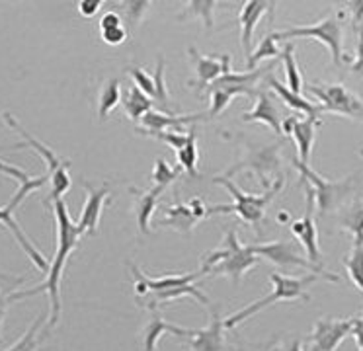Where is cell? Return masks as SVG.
<instances>
[{
  "instance_id": "6da1fadb",
  "label": "cell",
  "mask_w": 363,
  "mask_h": 351,
  "mask_svg": "<svg viewBox=\"0 0 363 351\" xmlns=\"http://www.w3.org/2000/svg\"><path fill=\"white\" fill-rule=\"evenodd\" d=\"M53 213H55V226H57V250L55 257L49 264V272L45 281L38 285V287L28 289V291H14L12 293V301L18 299H26V296H35L40 293H48L49 295V322L48 328H55L61 320V277H63L65 265L69 262V257L72 256V252L79 246V240L82 234L77 228V223L72 221L67 209V203L63 199L53 201Z\"/></svg>"
},
{
  "instance_id": "7a4b0ae2",
  "label": "cell",
  "mask_w": 363,
  "mask_h": 351,
  "mask_svg": "<svg viewBox=\"0 0 363 351\" xmlns=\"http://www.w3.org/2000/svg\"><path fill=\"white\" fill-rule=\"evenodd\" d=\"M135 277V296L137 303L143 308L158 311V306L164 303L178 301L182 296H194L201 304H209V296L196 285V281L201 277V273H172V275H160L150 277L141 272L137 265H131Z\"/></svg>"
},
{
  "instance_id": "3957f363",
  "label": "cell",
  "mask_w": 363,
  "mask_h": 351,
  "mask_svg": "<svg viewBox=\"0 0 363 351\" xmlns=\"http://www.w3.org/2000/svg\"><path fill=\"white\" fill-rule=\"evenodd\" d=\"M260 257L252 252V246H246L238 240V234L235 228L225 233L221 246L213 252H209L201 260L199 273L201 275H213V277H229L233 283L245 277Z\"/></svg>"
},
{
  "instance_id": "277c9868",
  "label": "cell",
  "mask_w": 363,
  "mask_h": 351,
  "mask_svg": "<svg viewBox=\"0 0 363 351\" xmlns=\"http://www.w3.org/2000/svg\"><path fill=\"white\" fill-rule=\"evenodd\" d=\"M213 184H219V186L225 187V189L229 191L230 197H233V203H230V205L207 207V217H209V215H237L242 223L254 226L256 230H260V225L264 223L268 205L276 199V195L281 191V187H284L285 182L284 178L279 176L264 194H246V191H242L233 179L225 178V176H217V178H213Z\"/></svg>"
},
{
  "instance_id": "5b68a950",
  "label": "cell",
  "mask_w": 363,
  "mask_h": 351,
  "mask_svg": "<svg viewBox=\"0 0 363 351\" xmlns=\"http://www.w3.org/2000/svg\"><path fill=\"white\" fill-rule=\"evenodd\" d=\"M320 279L338 283V281H334L332 277H326V275H320V273H308L305 277H287V275H281V273L277 272L269 273V281L274 285L272 293L262 296L258 301H254V303L246 304L245 308H240L235 314H230L229 318H225V328L227 330L237 328L238 324L250 320L254 314H258V312L268 308L274 303H281V301H308V285H313V283Z\"/></svg>"
},
{
  "instance_id": "8992f818",
  "label": "cell",
  "mask_w": 363,
  "mask_h": 351,
  "mask_svg": "<svg viewBox=\"0 0 363 351\" xmlns=\"http://www.w3.org/2000/svg\"><path fill=\"white\" fill-rule=\"evenodd\" d=\"M2 119H4V123L9 125V127H12L14 131H18V135L22 137V145H26L28 148H33V150L43 158L45 166H48L49 184H51V191H49L48 203L63 199V195L71 189L72 184L71 176H69V166H71V162L59 158L53 148H49L45 143H41V140H38L35 137H32V133L26 131L24 127L14 119V116L2 113ZM22 145H16V148H20Z\"/></svg>"
},
{
  "instance_id": "52a82bcc",
  "label": "cell",
  "mask_w": 363,
  "mask_h": 351,
  "mask_svg": "<svg viewBox=\"0 0 363 351\" xmlns=\"http://www.w3.org/2000/svg\"><path fill=\"white\" fill-rule=\"evenodd\" d=\"M276 38L279 41H289V39H315L318 43H323L330 51L332 62L336 67H342L346 61L344 55V30H342V12H330L328 16L320 18L318 22L311 26H293L287 30L276 31Z\"/></svg>"
},
{
  "instance_id": "ba28073f",
  "label": "cell",
  "mask_w": 363,
  "mask_h": 351,
  "mask_svg": "<svg viewBox=\"0 0 363 351\" xmlns=\"http://www.w3.org/2000/svg\"><path fill=\"white\" fill-rule=\"evenodd\" d=\"M293 164L299 170L301 179L307 182V191L313 195L316 213L320 217L328 215L330 211H338V207H342V203L347 199V195L354 191V176H347L344 179H328L318 176L315 170H311V166L299 162L297 158H293Z\"/></svg>"
},
{
  "instance_id": "9c48e42d",
  "label": "cell",
  "mask_w": 363,
  "mask_h": 351,
  "mask_svg": "<svg viewBox=\"0 0 363 351\" xmlns=\"http://www.w3.org/2000/svg\"><path fill=\"white\" fill-rule=\"evenodd\" d=\"M272 70V65L266 69H254L248 72H235L230 70L229 74H223L217 78L213 84H209V98H211V108L207 111L209 117H219L229 108V104L237 96H248V98H256V84L264 74H268Z\"/></svg>"
},
{
  "instance_id": "30bf717a",
  "label": "cell",
  "mask_w": 363,
  "mask_h": 351,
  "mask_svg": "<svg viewBox=\"0 0 363 351\" xmlns=\"http://www.w3.org/2000/svg\"><path fill=\"white\" fill-rule=\"evenodd\" d=\"M305 88L307 92L316 96L323 113H336L347 119L363 121V98L350 90L344 82H311Z\"/></svg>"
},
{
  "instance_id": "8fae6325",
  "label": "cell",
  "mask_w": 363,
  "mask_h": 351,
  "mask_svg": "<svg viewBox=\"0 0 363 351\" xmlns=\"http://www.w3.org/2000/svg\"><path fill=\"white\" fill-rule=\"evenodd\" d=\"M284 139L276 140L266 147H250L246 148L245 158L238 160L235 166H230L229 170L225 172V178H233L238 172H248L254 174L256 178H260L262 186L269 187V178L276 176L281 166V147H284Z\"/></svg>"
},
{
  "instance_id": "7c38bea8",
  "label": "cell",
  "mask_w": 363,
  "mask_h": 351,
  "mask_svg": "<svg viewBox=\"0 0 363 351\" xmlns=\"http://www.w3.org/2000/svg\"><path fill=\"white\" fill-rule=\"evenodd\" d=\"M252 252L258 257L268 260L269 264H276L277 267H284V269H293V267H303L308 269L311 273H320L326 277H332L334 281H340L336 273H330L324 269L323 265H315L308 262L307 257H303L297 252V246L293 242L277 240V242H268V244H254Z\"/></svg>"
},
{
  "instance_id": "4fadbf2b",
  "label": "cell",
  "mask_w": 363,
  "mask_h": 351,
  "mask_svg": "<svg viewBox=\"0 0 363 351\" xmlns=\"http://www.w3.org/2000/svg\"><path fill=\"white\" fill-rule=\"evenodd\" d=\"M354 318H318L308 335V351H336L340 343L352 334Z\"/></svg>"
},
{
  "instance_id": "5bb4252c",
  "label": "cell",
  "mask_w": 363,
  "mask_h": 351,
  "mask_svg": "<svg viewBox=\"0 0 363 351\" xmlns=\"http://www.w3.org/2000/svg\"><path fill=\"white\" fill-rule=\"evenodd\" d=\"M190 59L194 62V72L196 78L188 80V86L198 88V92L209 88V84H213L217 78H221L223 74H229L230 70V55H219V57H206L196 49L190 47L188 49Z\"/></svg>"
},
{
  "instance_id": "9a60e30c",
  "label": "cell",
  "mask_w": 363,
  "mask_h": 351,
  "mask_svg": "<svg viewBox=\"0 0 363 351\" xmlns=\"http://www.w3.org/2000/svg\"><path fill=\"white\" fill-rule=\"evenodd\" d=\"M82 186L86 189V201L82 205L80 217L77 221V228L82 236H92L100 226L106 201L110 199V184H104L100 187H94L88 182H82Z\"/></svg>"
},
{
  "instance_id": "2e32d148",
  "label": "cell",
  "mask_w": 363,
  "mask_h": 351,
  "mask_svg": "<svg viewBox=\"0 0 363 351\" xmlns=\"http://www.w3.org/2000/svg\"><path fill=\"white\" fill-rule=\"evenodd\" d=\"M164 218L158 223V226H170L178 233H190L199 221L207 218V207L201 199L194 197L188 203H174V205H164Z\"/></svg>"
},
{
  "instance_id": "e0dca14e",
  "label": "cell",
  "mask_w": 363,
  "mask_h": 351,
  "mask_svg": "<svg viewBox=\"0 0 363 351\" xmlns=\"http://www.w3.org/2000/svg\"><path fill=\"white\" fill-rule=\"evenodd\" d=\"M291 233L295 234V238L303 244V248L307 252V260L311 264L315 265H323L320 262V248H318V228H316V221H315V199L313 195L307 191V211L305 215L289 225Z\"/></svg>"
},
{
  "instance_id": "ac0fdd59",
  "label": "cell",
  "mask_w": 363,
  "mask_h": 351,
  "mask_svg": "<svg viewBox=\"0 0 363 351\" xmlns=\"http://www.w3.org/2000/svg\"><path fill=\"white\" fill-rule=\"evenodd\" d=\"M225 330H227L225 318H221L217 311H211L209 324L199 330L190 328L184 342L191 351H223L225 350Z\"/></svg>"
},
{
  "instance_id": "d6986e66",
  "label": "cell",
  "mask_w": 363,
  "mask_h": 351,
  "mask_svg": "<svg viewBox=\"0 0 363 351\" xmlns=\"http://www.w3.org/2000/svg\"><path fill=\"white\" fill-rule=\"evenodd\" d=\"M274 10H276V2H266V0H248L240 8V14H238L240 45L246 57L252 53V35L256 26L266 14L274 16Z\"/></svg>"
},
{
  "instance_id": "ffe728a7",
  "label": "cell",
  "mask_w": 363,
  "mask_h": 351,
  "mask_svg": "<svg viewBox=\"0 0 363 351\" xmlns=\"http://www.w3.org/2000/svg\"><path fill=\"white\" fill-rule=\"evenodd\" d=\"M316 125L315 119H299V117H284L281 129L285 135H293V140L297 145V160L303 164L311 162L313 147L316 139Z\"/></svg>"
},
{
  "instance_id": "44dd1931",
  "label": "cell",
  "mask_w": 363,
  "mask_h": 351,
  "mask_svg": "<svg viewBox=\"0 0 363 351\" xmlns=\"http://www.w3.org/2000/svg\"><path fill=\"white\" fill-rule=\"evenodd\" d=\"M242 121L245 123H264L268 125L276 135H284V129H281L284 117L279 113V109L276 108L274 98L264 90L262 92L258 90L256 98H254V108L242 113Z\"/></svg>"
},
{
  "instance_id": "7402d4cb",
  "label": "cell",
  "mask_w": 363,
  "mask_h": 351,
  "mask_svg": "<svg viewBox=\"0 0 363 351\" xmlns=\"http://www.w3.org/2000/svg\"><path fill=\"white\" fill-rule=\"evenodd\" d=\"M207 113H172V111H158L150 109L149 113H145L141 119V129L139 131H176L178 127L196 123L207 119Z\"/></svg>"
},
{
  "instance_id": "603a6c76",
  "label": "cell",
  "mask_w": 363,
  "mask_h": 351,
  "mask_svg": "<svg viewBox=\"0 0 363 351\" xmlns=\"http://www.w3.org/2000/svg\"><path fill=\"white\" fill-rule=\"evenodd\" d=\"M0 223L9 228L12 236L16 238V242L20 244V248L24 250L26 256L32 260V264L40 269V272L48 273L49 272V262L45 260V256L41 254L40 250L35 248V244L32 242V238L28 236V234L22 230V226L18 225V221L14 218V211L10 209L9 205H4V207H0Z\"/></svg>"
},
{
  "instance_id": "cb8c5ba5",
  "label": "cell",
  "mask_w": 363,
  "mask_h": 351,
  "mask_svg": "<svg viewBox=\"0 0 363 351\" xmlns=\"http://www.w3.org/2000/svg\"><path fill=\"white\" fill-rule=\"evenodd\" d=\"M266 82H268L269 88L279 96V100L284 101L287 108H291L293 111H297L301 117L318 121V117L323 116V109H320L318 104H313V101L305 100L301 94H293L291 90H289L285 84H281L274 74H269L268 72V74H266Z\"/></svg>"
},
{
  "instance_id": "d4e9b609",
  "label": "cell",
  "mask_w": 363,
  "mask_h": 351,
  "mask_svg": "<svg viewBox=\"0 0 363 351\" xmlns=\"http://www.w3.org/2000/svg\"><path fill=\"white\" fill-rule=\"evenodd\" d=\"M188 332H190V328L176 326L172 322H166L158 311H150L149 322L143 330V351H157V343L162 335H178L184 340Z\"/></svg>"
},
{
  "instance_id": "484cf974",
  "label": "cell",
  "mask_w": 363,
  "mask_h": 351,
  "mask_svg": "<svg viewBox=\"0 0 363 351\" xmlns=\"http://www.w3.org/2000/svg\"><path fill=\"white\" fill-rule=\"evenodd\" d=\"M131 194L135 195V218H137V226L143 234L150 233V218L157 211L158 199L164 194L158 187H150V189H135L131 187Z\"/></svg>"
},
{
  "instance_id": "4316f807",
  "label": "cell",
  "mask_w": 363,
  "mask_h": 351,
  "mask_svg": "<svg viewBox=\"0 0 363 351\" xmlns=\"http://www.w3.org/2000/svg\"><path fill=\"white\" fill-rule=\"evenodd\" d=\"M338 225L342 230L352 234L354 244L352 246H362L363 244V201L362 197L355 195L354 201L347 205L346 209L340 213Z\"/></svg>"
},
{
  "instance_id": "83f0119b",
  "label": "cell",
  "mask_w": 363,
  "mask_h": 351,
  "mask_svg": "<svg viewBox=\"0 0 363 351\" xmlns=\"http://www.w3.org/2000/svg\"><path fill=\"white\" fill-rule=\"evenodd\" d=\"M127 35H129V31H127L121 14L116 10H108L100 20V38L104 43L111 47L121 45L127 41Z\"/></svg>"
},
{
  "instance_id": "f1b7e54d",
  "label": "cell",
  "mask_w": 363,
  "mask_h": 351,
  "mask_svg": "<svg viewBox=\"0 0 363 351\" xmlns=\"http://www.w3.org/2000/svg\"><path fill=\"white\" fill-rule=\"evenodd\" d=\"M121 104V82L119 78H110L106 80L98 96V121L104 123L108 121L111 116V111L118 108Z\"/></svg>"
},
{
  "instance_id": "f546056e",
  "label": "cell",
  "mask_w": 363,
  "mask_h": 351,
  "mask_svg": "<svg viewBox=\"0 0 363 351\" xmlns=\"http://www.w3.org/2000/svg\"><path fill=\"white\" fill-rule=\"evenodd\" d=\"M121 106H123L127 117H129L131 121H141L143 116L149 113L150 109H152V101H150V98L147 94L141 92L135 84H131L127 88L123 100H121Z\"/></svg>"
},
{
  "instance_id": "4dcf8cb0",
  "label": "cell",
  "mask_w": 363,
  "mask_h": 351,
  "mask_svg": "<svg viewBox=\"0 0 363 351\" xmlns=\"http://www.w3.org/2000/svg\"><path fill=\"white\" fill-rule=\"evenodd\" d=\"M219 6L217 0H190L186 4V10L182 12L178 18L180 20H188V18H194V20H201L203 22V28L206 30H211L213 28V16L215 8Z\"/></svg>"
},
{
  "instance_id": "1f68e13d",
  "label": "cell",
  "mask_w": 363,
  "mask_h": 351,
  "mask_svg": "<svg viewBox=\"0 0 363 351\" xmlns=\"http://www.w3.org/2000/svg\"><path fill=\"white\" fill-rule=\"evenodd\" d=\"M176 158H178V166H182V170L186 172L190 178H196L198 176V160H199V148H198V131L196 127L190 129V139L184 145L182 150L176 152Z\"/></svg>"
},
{
  "instance_id": "d6a6232c",
  "label": "cell",
  "mask_w": 363,
  "mask_h": 351,
  "mask_svg": "<svg viewBox=\"0 0 363 351\" xmlns=\"http://www.w3.org/2000/svg\"><path fill=\"white\" fill-rule=\"evenodd\" d=\"M279 39L276 38V31L268 33L266 38L262 39L260 45L254 49L252 53L246 57V65H248V70L256 69V65L266 59H277L281 57V49H279Z\"/></svg>"
},
{
  "instance_id": "836d02e7",
  "label": "cell",
  "mask_w": 363,
  "mask_h": 351,
  "mask_svg": "<svg viewBox=\"0 0 363 351\" xmlns=\"http://www.w3.org/2000/svg\"><path fill=\"white\" fill-rule=\"evenodd\" d=\"M281 61H284L285 67V77H287V88L293 94H301L305 84H303V77H301L299 67L295 61V45L293 43H285V47L281 49Z\"/></svg>"
},
{
  "instance_id": "e575fe53",
  "label": "cell",
  "mask_w": 363,
  "mask_h": 351,
  "mask_svg": "<svg viewBox=\"0 0 363 351\" xmlns=\"http://www.w3.org/2000/svg\"><path fill=\"white\" fill-rule=\"evenodd\" d=\"M121 14H123V23H125L127 31H135L141 22L145 20V14L149 12L152 2H139V0H129V2H121Z\"/></svg>"
},
{
  "instance_id": "d590c367",
  "label": "cell",
  "mask_w": 363,
  "mask_h": 351,
  "mask_svg": "<svg viewBox=\"0 0 363 351\" xmlns=\"http://www.w3.org/2000/svg\"><path fill=\"white\" fill-rule=\"evenodd\" d=\"M182 172H184L182 170V166H170L164 158H157L155 168H152V174H150V178H152V187H158V189L166 191V187L170 186V184H174Z\"/></svg>"
},
{
  "instance_id": "8d00e7d4",
  "label": "cell",
  "mask_w": 363,
  "mask_h": 351,
  "mask_svg": "<svg viewBox=\"0 0 363 351\" xmlns=\"http://www.w3.org/2000/svg\"><path fill=\"white\" fill-rule=\"evenodd\" d=\"M43 320H45V314H40L38 318L33 320L32 326L28 328V332H24L22 338L6 351H38V347H40L41 343L40 330L41 326H43Z\"/></svg>"
},
{
  "instance_id": "74e56055",
  "label": "cell",
  "mask_w": 363,
  "mask_h": 351,
  "mask_svg": "<svg viewBox=\"0 0 363 351\" xmlns=\"http://www.w3.org/2000/svg\"><path fill=\"white\" fill-rule=\"evenodd\" d=\"M344 264H346L347 275H350L355 289L363 293V244L362 246H352V252L344 260Z\"/></svg>"
},
{
  "instance_id": "f35d334b",
  "label": "cell",
  "mask_w": 363,
  "mask_h": 351,
  "mask_svg": "<svg viewBox=\"0 0 363 351\" xmlns=\"http://www.w3.org/2000/svg\"><path fill=\"white\" fill-rule=\"evenodd\" d=\"M125 72L131 77V80H133V84L141 90V92H145L149 98H157V90H155V78H152V74H149V72H145V69H141V67H127Z\"/></svg>"
},
{
  "instance_id": "ab89813d",
  "label": "cell",
  "mask_w": 363,
  "mask_h": 351,
  "mask_svg": "<svg viewBox=\"0 0 363 351\" xmlns=\"http://www.w3.org/2000/svg\"><path fill=\"white\" fill-rule=\"evenodd\" d=\"M152 78H155V90H157V98H155V100L168 106L170 94H168V88H166L164 84V59H162V57H158L157 59V69H155Z\"/></svg>"
},
{
  "instance_id": "60d3db41",
  "label": "cell",
  "mask_w": 363,
  "mask_h": 351,
  "mask_svg": "<svg viewBox=\"0 0 363 351\" xmlns=\"http://www.w3.org/2000/svg\"><path fill=\"white\" fill-rule=\"evenodd\" d=\"M357 31V47H355V61L352 62V74L363 78V26Z\"/></svg>"
},
{
  "instance_id": "b9f144b4",
  "label": "cell",
  "mask_w": 363,
  "mask_h": 351,
  "mask_svg": "<svg viewBox=\"0 0 363 351\" xmlns=\"http://www.w3.org/2000/svg\"><path fill=\"white\" fill-rule=\"evenodd\" d=\"M344 6L352 16V26L354 30H359L363 26V0H354V2H344Z\"/></svg>"
},
{
  "instance_id": "7bdbcfd3",
  "label": "cell",
  "mask_w": 363,
  "mask_h": 351,
  "mask_svg": "<svg viewBox=\"0 0 363 351\" xmlns=\"http://www.w3.org/2000/svg\"><path fill=\"white\" fill-rule=\"evenodd\" d=\"M0 174H4V176H9V178L12 179H18V182H20V186L32 179L28 172L20 170V168H16V166H10V164H6L4 160H0Z\"/></svg>"
},
{
  "instance_id": "ee69618b",
  "label": "cell",
  "mask_w": 363,
  "mask_h": 351,
  "mask_svg": "<svg viewBox=\"0 0 363 351\" xmlns=\"http://www.w3.org/2000/svg\"><path fill=\"white\" fill-rule=\"evenodd\" d=\"M104 6L102 0H80L79 2V12L84 18H92L100 12V8Z\"/></svg>"
},
{
  "instance_id": "f6af8a7d",
  "label": "cell",
  "mask_w": 363,
  "mask_h": 351,
  "mask_svg": "<svg viewBox=\"0 0 363 351\" xmlns=\"http://www.w3.org/2000/svg\"><path fill=\"white\" fill-rule=\"evenodd\" d=\"M12 293H14V291H9V293L0 291V345L4 343V338H2V324H4V318H6V311H9V304L14 303V301H12Z\"/></svg>"
},
{
  "instance_id": "bcb514c9",
  "label": "cell",
  "mask_w": 363,
  "mask_h": 351,
  "mask_svg": "<svg viewBox=\"0 0 363 351\" xmlns=\"http://www.w3.org/2000/svg\"><path fill=\"white\" fill-rule=\"evenodd\" d=\"M354 335L355 343H357V350L363 351V314L354 318V326H352V334Z\"/></svg>"
},
{
  "instance_id": "7dc6e473",
  "label": "cell",
  "mask_w": 363,
  "mask_h": 351,
  "mask_svg": "<svg viewBox=\"0 0 363 351\" xmlns=\"http://www.w3.org/2000/svg\"><path fill=\"white\" fill-rule=\"evenodd\" d=\"M22 281H24V277H14V275L0 272V285H6L10 291H14L18 285H22Z\"/></svg>"
},
{
  "instance_id": "c3c4849f",
  "label": "cell",
  "mask_w": 363,
  "mask_h": 351,
  "mask_svg": "<svg viewBox=\"0 0 363 351\" xmlns=\"http://www.w3.org/2000/svg\"><path fill=\"white\" fill-rule=\"evenodd\" d=\"M279 351H303V342H301L299 338H295V340H289V342L285 343L284 347Z\"/></svg>"
}]
</instances>
